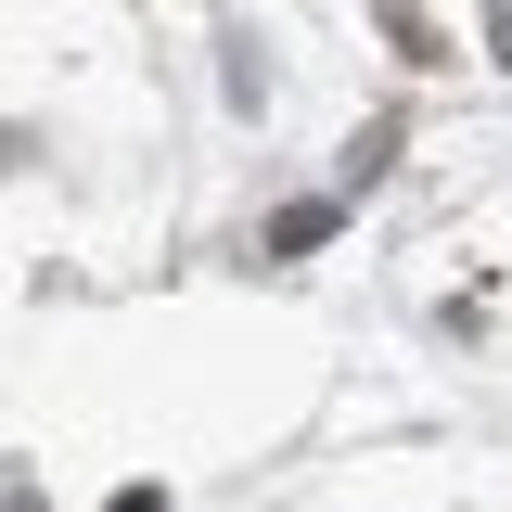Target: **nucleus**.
<instances>
[{
	"mask_svg": "<svg viewBox=\"0 0 512 512\" xmlns=\"http://www.w3.org/2000/svg\"><path fill=\"white\" fill-rule=\"evenodd\" d=\"M308 244H333V205H282L269 218V256H308Z\"/></svg>",
	"mask_w": 512,
	"mask_h": 512,
	"instance_id": "obj_1",
	"label": "nucleus"
},
{
	"mask_svg": "<svg viewBox=\"0 0 512 512\" xmlns=\"http://www.w3.org/2000/svg\"><path fill=\"white\" fill-rule=\"evenodd\" d=\"M103 512H180V500H167V487H116Z\"/></svg>",
	"mask_w": 512,
	"mask_h": 512,
	"instance_id": "obj_2",
	"label": "nucleus"
},
{
	"mask_svg": "<svg viewBox=\"0 0 512 512\" xmlns=\"http://www.w3.org/2000/svg\"><path fill=\"white\" fill-rule=\"evenodd\" d=\"M487 39H500V64H512V0H500V13H487Z\"/></svg>",
	"mask_w": 512,
	"mask_h": 512,
	"instance_id": "obj_3",
	"label": "nucleus"
}]
</instances>
